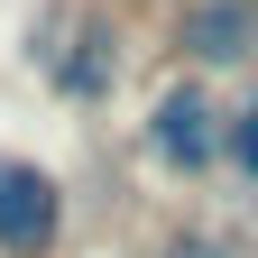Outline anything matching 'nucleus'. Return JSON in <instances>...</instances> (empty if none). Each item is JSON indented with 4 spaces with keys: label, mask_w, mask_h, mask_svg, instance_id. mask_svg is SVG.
Returning <instances> with one entry per match:
<instances>
[{
    "label": "nucleus",
    "mask_w": 258,
    "mask_h": 258,
    "mask_svg": "<svg viewBox=\"0 0 258 258\" xmlns=\"http://www.w3.org/2000/svg\"><path fill=\"white\" fill-rule=\"evenodd\" d=\"M157 258H240V249H231V240H212V231H175Z\"/></svg>",
    "instance_id": "nucleus-6"
},
{
    "label": "nucleus",
    "mask_w": 258,
    "mask_h": 258,
    "mask_svg": "<svg viewBox=\"0 0 258 258\" xmlns=\"http://www.w3.org/2000/svg\"><path fill=\"white\" fill-rule=\"evenodd\" d=\"M221 166H231V175L258 194V92H249V102H240L231 120H221Z\"/></svg>",
    "instance_id": "nucleus-5"
},
{
    "label": "nucleus",
    "mask_w": 258,
    "mask_h": 258,
    "mask_svg": "<svg viewBox=\"0 0 258 258\" xmlns=\"http://www.w3.org/2000/svg\"><path fill=\"white\" fill-rule=\"evenodd\" d=\"M0 258H64V175L0 148Z\"/></svg>",
    "instance_id": "nucleus-2"
},
{
    "label": "nucleus",
    "mask_w": 258,
    "mask_h": 258,
    "mask_svg": "<svg viewBox=\"0 0 258 258\" xmlns=\"http://www.w3.org/2000/svg\"><path fill=\"white\" fill-rule=\"evenodd\" d=\"M221 120H231L221 92H212L203 74H175V83L148 102V157H157L166 175H184V184L212 175V166H221Z\"/></svg>",
    "instance_id": "nucleus-1"
},
{
    "label": "nucleus",
    "mask_w": 258,
    "mask_h": 258,
    "mask_svg": "<svg viewBox=\"0 0 258 258\" xmlns=\"http://www.w3.org/2000/svg\"><path fill=\"white\" fill-rule=\"evenodd\" d=\"M175 46H184V64H240L258 46V10L249 0H203V10L175 28Z\"/></svg>",
    "instance_id": "nucleus-3"
},
{
    "label": "nucleus",
    "mask_w": 258,
    "mask_h": 258,
    "mask_svg": "<svg viewBox=\"0 0 258 258\" xmlns=\"http://www.w3.org/2000/svg\"><path fill=\"white\" fill-rule=\"evenodd\" d=\"M111 83H120V46L102 37V28H83V37L55 55V92L64 102H111Z\"/></svg>",
    "instance_id": "nucleus-4"
}]
</instances>
